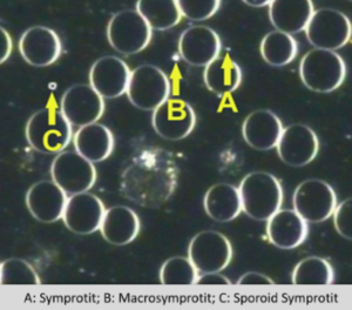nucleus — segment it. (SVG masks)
Instances as JSON below:
<instances>
[{
    "instance_id": "obj_1",
    "label": "nucleus",
    "mask_w": 352,
    "mask_h": 310,
    "mask_svg": "<svg viewBox=\"0 0 352 310\" xmlns=\"http://www.w3.org/2000/svg\"><path fill=\"white\" fill-rule=\"evenodd\" d=\"M177 185V168L168 152L148 149L136 155L121 175V192L136 205L156 208L169 200Z\"/></svg>"
},
{
    "instance_id": "obj_2",
    "label": "nucleus",
    "mask_w": 352,
    "mask_h": 310,
    "mask_svg": "<svg viewBox=\"0 0 352 310\" xmlns=\"http://www.w3.org/2000/svg\"><path fill=\"white\" fill-rule=\"evenodd\" d=\"M242 210L256 221H267L280 210L283 190L280 181L267 172H252L243 177L240 187Z\"/></svg>"
},
{
    "instance_id": "obj_3",
    "label": "nucleus",
    "mask_w": 352,
    "mask_h": 310,
    "mask_svg": "<svg viewBox=\"0 0 352 310\" xmlns=\"http://www.w3.org/2000/svg\"><path fill=\"white\" fill-rule=\"evenodd\" d=\"M28 145L43 154L64 152L72 139V125L61 111L43 109L28 119L25 129Z\"/></svg>"
},
{
    "instance_id": "obj_4",
    "label": "nucleus",
    "mask_w": 352,
    "mask_h": 310,
    "mask_svg": "<svg viewBox=\"0 0 352 310\" xmlns=\"http://www.w3.org/2000/svg\"><path fill=\"white\" fill-rule=\"evenodd\" d=\"M300 77L305 87L312 92H333L344 82L346 65L338 53L312 49L300 60Z\"/></svg>"
},
{
    "instance_id": "obj_5",
    "label": "nucleus",
    "mask_w": 352,
    "mask_h": 310,
    "mask_svg": "<svg viewBox=\"0 0 352 310\" xmlns=\"http://www.w3.org/2000/svg\"><path fill=\"white\" fill-rule=\"evenodd\" d=\"M305 31L315 49L336 52L351 39V21L338 10L320 8L314 11Z\"/></svg>"
},
{
    "instance_id": "obj_6",
    "label": "nucleus",
    "mask_w": 352,
    "mask_h": 310,
    "mask_svg": "<svg viewBox=\"0 0 352 310\" xmlns=\"http://www.w3.org/2000/svg\"><path fill=\"white\" fill-rule=\"evenodd\" d=\"M127 97L141 111H155L170 96V81L167 74L154 65H141L133 69Z\"/></svg>"
},
{
    "instance_id": "obj_7",
    "label": "nucleus",
    "mask_w": 352,
    "mask_h": 310,
    "mask_svg": "<svg viewBox=\"0 0 352 310\" xmlns=\"http://www.w3.org/2000/svg\"><path fill=\"white\" fill-rule=\"evenodd\" d=\"M107 39L116 52L132 56L144 51L152 39V28L136 10H124L111 18Z\"/></svg>"
},
{
    "instance_id": "obj_8",
    "label": "nucleus",
    "mask_w": 352,
    "mask_h": 310,
    "mask_svg": "<svg viewBox=\"0 0 352 310\" xmlns=\"http://www.w3.org/2000/svg\"><path fill=\"white\" fill-rule=\"evenodd\" d=\"M292 203L305 222L320 223L331 218L337 207V195L328 182L309 179L297 186Z\"/></svg>"
},
{
    "instance_id": "obj_9",
    "label": "nucleus",
    "mask_w": 352,
    "mask_h": 310,
    "mask_svg": "<svg viewBox=\"0 0 352 310\" xmlns=\"http://www.w3.org/2000/svg\"><path fill=\"white\" fill-rule=\"evenodd\" d=\"M188 258L199 273H220L232 261V243L223 234L204 230L189 243Z\"/></svg>"
},
{
    "instance_id": "obj_10",
    "label": "nucleus",
    "mask_w": 352,
    "mask_h": 310,
    "mask_svg": "<svg viewBox=\"0 0 352 310\" xmlns=\"http://www.w3.org/2000/svg\"><path fill=\"white\" fill-rule=\"evenodd\" d=\"M51 175L53 181L67 195L88 192L96 181V167L92 162L71 151L61 152L54 157Z\"/></svg>"
},
{
    "instance_id": "obj_11",
    "label": "nucleus",
    "mask_w": 352,
    "mask_h": 310,
    "mask_svg": "<svg viewBox=\"0 0 352 310\" xmlns=\"http://www.w3.org/2000/svg\"><path fill=\"white\" fill-rule=\"evenodd\" d=\"M60 111L76 127L96 124L104 112V98L91 85H73L61 98Z\"/></svg>"
},
{
    "instance_id": "obj_12",
    "label": "nucleus",
    "mask_w": 352,
    "mask_h": 310,
    "mask_svg": "<svg viewBox=\"0 0 352 310\" xmlns=\"http://www.w3.org/2000/svg\"><path fill=\"white\" fill-rule=\"evenodd\" d=\"M195 124L197 115L192 106L180 99H168L153 111V129L164 140H182L192 133Z\"/></svg>"
},
{
    "instance_id": "obj_13",
    "label": "nucleus",
    "mask_w": 352,
    "mask_h": 310,
    "mask_svg": "<svg viewBox=\"0 0 352 310\" xmlns=\"http://www.w3.org/2000/svg\"><path fill=\"white\" fill-rule=\"evenodd\" d=\"M277 154L285 165L305 167L315 160L320 151L317 134L303 124H294L283 129L276 145Z\"/></svg>"
},
{
    "instance_id": "obj_14",
    "label": "nucleus",
    "mask_w": 352,
    "mask_h": 310,
    "mask_svg": "<svg viewBox=\"0 0 352 310\" xmlns=\"http://www.w3.org/2000/svg\"><path fill=\"white\" fill-rule=\"evenodd\" d=\"M104 213L106 210L100 199L85 192L68 197L63 220L69 232L88 235L100 230Z\"/></svg>"
},
{
    "instance_id": "obj_15",
    "label": "nucleus",
    "mask_w": 352,
    "mask_h": 310,
    "mask_svg": "<svg viewBox=\"0 0 352 310\" xmlns=\"http://www.w3.org/2000/svg\"><path fill=\"white\" fill-rule=\"evenodd\" d=\"M221 39L212 28L197 25L187 28L179 39V53L187 64L206 67L220 56Z\"/></svg>"
},
{
    "instance_id": "obj_16",
    "label": "nucleus",
    "mask_w": 352,
    "mask_h": 310,
    "mask_svg": "<svg viewBox=\"0 0 352 310\" xmlns=\"http://www.w3.org/2000/svg\"><path fill=\"white\" fill-rule=\"evenodd\" d=\"M131 73L129 65L120 58L102 56L91 67L89 85L104 99H116L127 92Z\"/></svg>"
},
{
    "instance_id": "obj_17",
    "label": "nucleus",
    "mask_w": 352,
    "mask_h": 310,
    "mask_svg": "<svg viewBox=\"0 0 352 310\" xmlns=\"http://www.w3.org/2000/svg\"><path fill=\"white\" fill-rule=\"evenodd\" d=\"M67 200V194L53 180L36 182L30 187L25 197L28 212L41 223H53L63 219Z\"/></svg>"
},
{
    "instance_id": "obj_18",
    "label": "nucleus",
    "mask_w": 352,
    "mask_h": 310,
    "mask_svg": "<svg viewBox=\"0 0 352 310\" xmlns=\"http://www.w3.org/2000/svg\"><path fill=\"white\" fill-rule=\"evenodd\" d=\"M19 51L28 64L34 67H46L54 64L60 56V38L51 28L33 26L23 33Z\"/></svg>"
},
{
    "instance_id": "obj_19",
    "label": "nucleus",
    "mask_w": 352,
    "mask_h": 310,
    "mask_svg": "<svg viewBox=\"0 0 352 310\" xmlns=\"http://www.w3.org/2000/svg\"><path fill=\"white\" fill-rule=\"evenodd\" d=\"M283 125L280 118L269 109H257L245 118L242 125V137L247 145L256 151L276 148Z\"/></svg>"
},
{
    "instance_id": "obj_20",
    "label": "nucleus",
    "mask_w": 352,
    "mask_h": 310,
    "mask_svg": "<svg viewBox=\"0 0 352 310\" xmlns=\"http://www.w3.org/2000/svg\"><path fill=\"white\" fill-rule=\"evenodd\" d=\"M267 221L269 242L280 250H295L308 236V222L295 210H277Z\"/></svg>"
},
{
    "instance_id": "obj_21",
    "label": "nucleus",
    "mask_w": 352,
    "mask_h": 310,
    "mask_svg": "<svg viewBox=\"0 0 352 310\" xmlns=\"http://www.w3.org/2000/svg\"><path fill=\"white\" fill-rule=\"evenodd\" d=\"M314 11L310 0H274L269 18L276 31L292 36L305 31Z\"/></svg>"
},
{
    "instance_id": "obj_22",
    "label": "nucleus",
    "mask_w": 352,
    "mask_h": 310,
    "mask_svg": "<svg viewBox=\"0 0 352 310\" xmlns=\"http://www.w3.org/2000/svg\"><path fill=\"white\" fill-rule=\"evenodd\" d=\"M140 219L126 206H113L106 210L100 232L102 238L113 246H126L140 233Z\"/></svg>"
},
{
    "instance_id": "obj_23",
    "label": "nucleus",
    "mask_w": 352,
    "mask_h": 310,
    "mask_svg": "<svg viewBox=\"0 0 352 310\" xmlns=\"http://www.w3.org/2000/svg\"><path fill=\"white\" fill-rule=\"evenodd\" d=\"M76 153L92 164L106 160L114 148V137L106 126L91 124L76 131L73 137Z\"/></svg>"
},
{
    "instance_id": "obj_24",
    "label": "nucleus",
    "mask_w": 352,
    "mask_h": 310,
    "mask_svg": "<svg viewBox=\"0 0 352 310\" xmlns=\"http://www.w3.org/2000/svg\"><path fill=\"white\" fill-rule=\"evenodd\" d=\"M204 207L209 218L226 223L236 219L242 212L240 192L235 186L217 184L204 195Z\"/></svg>"
},
{
    "instance_id": "obj_25",
    "label": "nucleus",
    "mask_w": 352,
    "mask_h": 310,
    "mask_svg": "<svg viewBox=\"0 0 352 310\" xmlns=\"http://www.w3.org/2000/svg\"><path fill=\"white\" fill-rule=\"evenodd\" d=\"M204 80L210 92L227 96L240 87L242 69L230 56H219L204 67Z\"/></svg>"
},
{
    "instance_id": "obj_26",
    "label": "nucleus",
    "mask_w": 352,
    "mask_h": 310,
    "mask_svg": "<svg viewBox=\"0 0 352 310\" xmlns=\"http://www.w3.org/2000/svg\"><path fill=\"white\" fill-rule=\"evenodd\" d=\"M136 11L156 31L174 27L182 18L174 0H140L136 3Z\"/></svg>"
},
{
    "instance_id": "obj_27",
    "label": "nucleus",
    "mask_w": 352,
    "mask_h": 310,
    "mask_svg": "<svg viewBox=\"0 0 352 310\" xmlns=\"http://www.w3.org/2000/svg\"><path fill=\"white\" fill-rule=\"evenodd\" d=\"M260 51L267 64L274 67H282L296 58L298 46L292 36L272 31L265 34L261 41Z\"/></svg>"
},
{
    "instance_id": "obj_28",
    "label": "nucleus",
    "mask_w": 352,
    "mask_h": 310,
    "mask_svg": "<svg viewBox=\"0 0 352 310\" xmlns=\"http://www.w3.org/2000/svg\"><path fill=\"white\" fill-rule=\"evenodd\" d=\"M292 278L296 286H329L333 282L335 274L325 258L310 256L297 263Z\"/></svg>"
},
{
    "instance_id": "obj_29",
    "label": "nucleus",
    "mask_w": 352,
    "mask_h": 310,
    "mask_svg": "<svg viewBox=\"0 0 352 310\" xmlns=\"http://www.w3.org/2000/svg\"><path fill=\"white\" fill-rule=\"evenodd\" d=\"M199 272L189 258H170L161 266L160 281L164 286L197 285Z\"/></svg>"
},
{
    "instance_id": "obj_30",
    "label": "nucleus",
    "mask_w": 352,
    "mask_h": 310,
    "mask_svg": "<svg viewBox=\"0 0 352 310\" xmlns=\"http://www.w3.org/2000/svg\"><path fill=\"white\" fill-rule=\"evenodd\" d=\"M0 280L3 286H39L41 278L28 262L8 258L1 262Z\"/></svg>"
},
{
    "instance_id": "obj_31",
    "label": "nucleus",
    "mask_w": 352,
    "mask_h": 310,
    "mask_svg": "<svg viewBox=\"0 0 352 310\" xmlns=\"http://www.w3.org/2000/svg\"><path fill=\"white\" fill-rule=\"evenodd\" d=\"M181 16L192 21H204L212 18L220 8V0H177Z\"/></svg>"
},
{
    "instance_id": "obj_32",
    "label": "nucleus",
    "mask_w": 352,
    "mask_h": 310,
    "mask_svg": "<svg viewBox=\"0 0 352 310\" xmlns=\"http://www.w3.org/2000/svg\"><path fill=\"white\" fill-rule=\"evenodd\" d=\"M333 223L337 233L340 236L352 240V200L349 197L340 205H337L336 210L333 212Z\"/></svg>"
},
{
    "instance_id": "obj_33",
    "label": "nucleus",
    "mask_w": 352,
    "mask_h": 310,
    "mask_svg": "<svg viewBox=\"0 0 352 310\" xmlns=\"http://www.w3.org/2000/svg\"><path fill=\"white\" fill-rule=\"evenodd\" d=\"M239 286H270L274 285V281L267 275L261 274L257 272H249L241 276L237 281Z\"/></svg>"
},
{
    "instance_id": "obj_34",
    "label": "nucleus",
    "mask_w": 352,
    "mask_h": 310,
    "mask_svg": "<svg viewBox=\"0 0 352 310\" xmlns=\"http://www.w3.org/2000/svg\"><path fill=\"white\" fill-rule=\"evenodd\" d=\"M232 282L228 278L220 275V273H209L204 274L197 278V285L199 286H229Z\"/></svg>"
},
{
    "instance_id": "obj_35",
    "label": "nucleus",
    "mask_w": 352,
    "mask_h": 310,
    "mask_svg": "<svg viewBox=\"0 0 352 310\" xmlns=\"http://www.w3.org/2000/svg\"><path fill=\"white\" fill-rule=\"evenodd\" d=\"M0 39H1V53H0V63L3 64L8 60V56L12 52V39L4 27L0 28Z\"/></svg>"
},
{
    "instance_id": "obj_36",
    "label": "nucleus",
    "mask_w": 352,
    "mask_h": 310,
    "mask_svg": "<svg viewBox=\"0 0 352 310\" xmlns=\"http://www.w3.org/2000/svg\"><path fill=\"white\" fill-rule=\"evenodd\" d=\"M244 3L248 4L249 6H252V8H262L265 5H270L272 1H269V0H244Z\"/></svg>"
}]
</instances>
